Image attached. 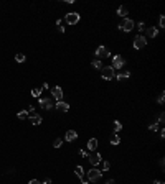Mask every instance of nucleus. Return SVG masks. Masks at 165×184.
<instances>
[{"mask_svg":"<svg viewBox=\"0 0 165 184\" xmlns=\"http://www.w3.org/2000/svg\"><path fill=\"white\" fill-rule=\"evenodd\" d=\"M101 77L104 81H112L116 77V71H114V68L112 66H104L101 69Z\"/></svg>","mask_w":165,"mask_h":184,"instance_id":"1","label":"nucleus"},{"mask_svg":"<svg viewBox=\"0 0 165 184\" xmlns=\"http://www.w3.org/2000/svg\"><path fill=\"white\" fill-rule=\"evenodd\" d=\"M88 179L89 181H92V182H96V181H99L101 179V176H102V171H99L98 168H91L89 171H88Z\"/></svg>","mask_w":165,"mask_h":184,"instance_id":"2","label":"nucleus"},{"mask_svg":"<svg viewBox=\"0 0 165 184\" xmlns=\"http://www.w3.org/2000/svg\"><path fill=\"white\" fill-rule=\"evenodd\" d=\"M81 20L78 12H70V13H66V17H64V22L68 23V25H76V23Z\"/></svg>","mask_w":165,"mask_h":184,"instance_id":"3","label":"nucleus"},{"mask_svg":"<svg viewBox=\"0 0 165 184\" xmlns=\"http://www.w3.org/2000/svg\"><path fill=\"white\" fill-rule=\"evenodd\" d=\"M134 26H135V23H134V20H131V18H124L122 23L119 25L120 30H122V31H127V33L134 30Z\"/></svg>","mask_w":165,"mask_h":184,"instance_id":"4","label":"nucleus"},{"mask_svg":"<svg viewBox=\"0 0 165 184\" xmlns=\"http://www.w3.org/2000/svg\"><path fill=\"white\" fill-rule=\"evenodd\" d=\"M147 46V38L144 35H137L134 38V48L135 50H142V48Z\"/></svg>","mask_w":165,"mask_h":184,"instance_id":"5","label":"nucleus"},{"mask_svg":"<svg viewBox=\"0 0 165 184\" xmlns=\"http://www.w3.org/2000/svg\"><path fill=\"white\" fill-rule=\"evenodd\" d=\"M126 64V59H124V56H120V54H116V56H112V68H114V71L116 69H120Z\"/></svg>","mask_w":165,"mask_h":184,"instance_id":"6","label":"nucleus"},{"mask_svg":"<svg viewBox=\"0 0 165 184\" xmlns=\"http://www.w3.org/2000/svg\"><path fill=\"white\" fill-rule=\"evenodd\" d=\"M96 56H98V59L101 61V58H109L111 53L107 50L106 46H98V50H96Z\"/></svg>","mask_w":165,"mask_h":184,"instance_id":"7","label":"nucleus"},{"mask_svg":"<svg viewBox=\"0 0 165 184\" xmlns=\"http://www.w3.org/2000/svg\"><path fill=\"white\" fill-rule=\"evenodd\" d=\"M51 95H53L58 102H59V100H63V89L59 87V85H55V87L51 89Z\"/></svg>","mask_w":165,"mask_h":184,"instance_id":"8","label":"nucleus"},{"mask_svg":"<svg viewBox=\"0 0 165 184\" xmlns=\"http://www.w3.org/2000/svg\"><path fill=\"white\" fill-rule=\"evenodd\" d=\"M55 109L58 110V112H68V110H70V104L64 102V100H59L55 104Z\"/></svg>","mask_w":165,"mask_h":184,"instance_id":"9","label":"nucleus"},{"mask_svg":"<svg viewBox=\"0 0 165 184\" xmlns=\"http://www.w3.org/2000/svg\"><path fill=\"white\" fill-rule=\"evenodd\" d=\"M38 104H40V107H41V109H45V110H50L51 107H55V104H53V102H51L50 99H46V97L40 99V102H38Z\"/></svg>","mask_w":165,"mask_h":184,"instance_id":"10","label":"nucleus"},{"mask_svg":"<svg viewBox=\"0 0 165 184\" xmlns=\"http://www.w3.org/2000/svg\"><path fill=\"white\" fill-rule=\"evenodd\" d=\"M101 154H99V153H92V154H89V156H88V159H89V163H91V165L92 166H98L99 165V163H101Z\"/></svg>","mask_w":165,"mask_h":184,"instance_id":"11","label":"nucleus"},{"mask_svg":"<svg viewBox=\"0 0 165 184\" xmlns=\"http://www.w3.org/2000/svg\"><path fill=\"white\" fill-rule=\"evenodd\" d=\"M98 138H89L88 140V143H86V146H88V150L89 151H96V148H98Z\"/></svg>","mask_w":165,"mask_h":184,"instance_id":"12","label":"nucleus"},{"mask_svg":"<svg viewBox=\"0 0 165 184\" xmlns=\"http://www.w3.org/2000/svg\"><path fill=\"white\" fill-rule=\"evenodd\" d=\"M76 138H78V133H76L74 130H68V132H66V137H64V140H66V141H74Z\"/></svg>","mask_w":165,"mask_h":184,"instance_id":"13","label":"nucleus"},{"mask_svg":"<svg viewBox=\"0 0 165 184\" xmlns=\"http://www.w3.org/2000/svg\"><path fill=\"white\" fill-rule=\"evenodd\" d=\"M147 36H149V38H157V36H159V28L150 26V28L147 30Z\"/></svg>","mask_w":165,"mask_h":184,"instance_id":"14","label":"nucleus"},{"mask_svg":"<svg viewBox=\"0 0 165 184\" xmlns=\"http://www.w3.org/2000/svg\"><path fill=\"white\" fill-rule=\"evenodd\" d=\"M30 122H31L33 125H40V123L43 122V118H41V115H38V113H33V115L30 117Z\"/></svg>","mask_w":165,"mask_h":184,"instance_id":"15","label":"nucleus"},{"mask_svg":"<svg viewBox=\"0 0 165 184\" xmlns=\"http://www.w3.org/2000/svg\"><path fill=\"white\" fill-rule=\"evenodd\" d=\"M74 174H76V178H79L83 181V179H84V169H83V166H76Z\"/></svg>","mask_w":165,"mask_h":184,"instance_id":"16","label":"nucleus"},{"mask_svg":"<svg viewBox=\"0 0 165 184\" xmlns=\"http://www.w3.org/2000/svg\"><path fill=\"white\" fill-rule=\"evenodd\" d=\"M127 13H129V9H127V7L120 5L119 9H117V15H119V17H127Z\"/></svg>","mask_w":165,"mask_h":184,"instance_id":"17","label":"nucleus"},{"mask_svg":"<svg viewBox=\"0 0 165 184\" xmlns=\"http://www.w3.org/2000/svg\"><path fill=\"white\" fill-rule=\"evenodd\" d=\"M109 140H111V145H119V143H120V138H119L117 133H112Z\"/></svg>","mask_w":165,"mask_h":184,"instance_id":"18","label":"nucleus"},{"mask_svg":"<svg viewBox=\"0 0 165 184\" xmlns=\"http://www.w3.org/2000/svg\"><path fill=\"white\" fill-rule=\"evenodd\" d=\"M129 77H131V72L129 71H124V72H120V74H117L119 81H126V79H129Z\"/></svg>","mask_w":165,"mask_h":184,"instance_id":"19","label":"nucleus"},{"mask_svg":"<svg viewBox=\"0 0 165 184\" xmlns=\"http://www.w3.org/2000/svg\"><path fill=\"white\" fill-rule=\"evenodd\" d=\"M41 92H43V87H35V89H31V95H33V97H40V95H41Z\"/></svg>","mask_w":165,"mask_h":184,"instance_id":"20","label":"nucleus"},{"mask_svg":"<svg viewBox=\"0 0 165 184\" xmlns=\"http://www.w3.org/2000/svg\"><path fill=\"white\" fill-rule=\"evenodd\" d=\"M25 59H27V56L23 54V53H17V56H15V61H17V63H25Z\"/></svg>","mask_w":165,"mask_h":184,"instance_id":"21","label":"nucleus"},{"mask_svg":"<svg viewBox=\"0 0 165 184\" xmlns=\"http://www.w3.org/2000/svg\"><path fill=\"white\" fill-rule=\"evenodd\" d=\"M91 66L94 68V69H102V61H99V59H94L91 63Z\"/></svg>","mask_w":165,"mask_h":184,"instance_id":"22","label":"nucleus"},{"mask_svg":"<svg viewBox=\"0 0 165 184\" xmlns=\"http://www.w3.org/2000/svg\"><path fill=\"white\" fill-rule=\"evenodd\" d=\"M18 118H22V120H25V118H28V110H22V112H18Z\"/></svg>","mask_w":165,"mask_h":184,"instance_id":"23","label":"nucleus"},{"mask_svg":"<svg viewBox=\"0 0 165 184\" xmlns=\"http://www.w3.org/2000/svg\"><path fill=\"white\" fill-rule=\"evenodd\" d=\"M149 130H150V132H159V123H157V122L155 123H150L149 125Z\"/></svg>","mask_w":165,"mask_h":184,"instance_id":"24","label":"nucleus"},{"mask_svg":"<svg viewBox=\"0 0 165 184\" xmlns=\"http://www.w3.org/2000/svg\"><path fill=\"white\" fill-rule=\"evenodd\" d=\"M114 130H116V132H120V130H122V123H120L119 120L114 122Z\"/></svg>","mask_w":165,"mask_h":184,"instance_id":"25","label":"nucleus"},{"mask_svg":"<svg viewBox=\"0 0 165 184\" xmlns=\"http://www.w3.org/2000/svg\"><path fill=\"white\" fill-rule=\"evenodd\" d=\"M61 145H63V140H61V138H56V140L53 141V146H55V148H59Z\"/></svg>","mask_w":165,"mask_h":184,"instance_id":"26","label":"nucleus"},{"mask_svg":"<svg viewBox=\"0 0 165 184\" xmlns=\"http://www.w3.org/2000/svg\"><path fill=\"white\" fill-rule=\"evenodd\" d=\"M163 100H165V94L160 92V95H159V99H157V102H159L160 105H163Z\"/></svg>","mask_w":165,"mask_h":184,"instance_id":"27","label":"nucleus"},{"mask_svg":"<svg viewBox=\"0 0 165 184\" xmlns=\"http://www.w3.org/2000/svg\"><path fill=\"white\" fill-rule=\"evenodd\" d=\"M159 26L160 28L165 26V17H163V15H160V18H159Z\"/></svg>","mask_w":165,"mask_h":184,"instance_id":"28","label":"nucleus"},{"mask_svg":"<svg viewBox=\"0 0 165 184\" xmlns=\"http://www.w3.org/2000/svg\"><path fill=\"white\" fill-rule=\"evenodd\" d=\"M109 168H111V163H109V161H104V163H102V169H104V171H109Z\"/></svg>","mask_w":165,"mask_h":184,"instance_id":"29","label":"nucleus"},{"mask_svg":"<svg viewBox=\"0 0 165 184\" xmlns=\"http://www.w3.org/2000/svg\"><path fill=\"white\" fill-rule=\"evenodd\" d=\"M163 117H165V115H163V112H160V113H159V123H163V120H165Z\"/></svg>","mask_w":165,"mask_h":184,"instance_id":"30","label":"nucleus"},{"mask_svg":"<svg viewBox=\"0 0 165 184\" xmlns=\"http://www.w3.org/2000/svg\"><path fill=\"white\" fill-rule=\"evenodd\" d=\"M79 154H81V156H84V158H88V156H89V153H88L86 150H81V151H79Z\"/></svg>","mask_w":165,"mask_h":184,"instance_id":"31","label":"nucleus"},{"mask_svg":"<svg viewBox=\"0 0 165 184\" xmlns=\"http://www.w3.org/2000/svg\"><path fill=\"white\" fill-rule=\"evenodd\" d=\"M28 184H41V181H38V179H31Z\"/></svg>","mask_w":165,"mask_h":184,"instance_id":"32","label":"nucleus"},{"mask_svg":"<svg viewBox=\"0 0 165 184\" xmlns=\"http://www.w3.org/2000/svg\"><path fill=\"white\" fill-rule=\"evenodd\" d=\"M144 26H145V25H144V22H140V23H139V25H137V28H139V30H140V31H142V30H144Z\"/></svg>","mask_w":165,"mask_h":184,"instance_id":"33","label":"nucleus"},{"mask_svg":"<svg viewBox=\"0 0 165 184\" xmlns=\"http://www.w3.org/2000/svg\"><path fill=\"white\" fill-rule=\"evenodd\" d=\"M41 184H53V182H51V179H45V181H43Z\"/></svg>","mask_w":165,"mask_h":184,"instance_id":"34","label":"nucleus"},{"mask_svg":"<svg viewBox=\"0 0 165 184\" xmlns=\"http://www.w3.org/2000/svg\"><path fill=\"white\" fill-rule=\"evenodd\" d=\"M58 31L59 33H64V26H58Z\"/></svg>","mask_w":165,"mask_h":184,"instance_id":"35","label":"nucleus"},{"mask_svg":"<svg viewBox=\"0 0 165 184\" xmlns=\"http://www.w3.org/2000/svg\"><path fill=\"white\" fill-rule=\"evenodd\" d=\"M160 137H162V138L165 137V130L163 128H160Z\"/></svg>","mask_w":165,"mask_h":184,"instance_id":"36","label":"nucleus"},{"mask_svg":"<svg viewBox=\"0 0 165 184\" xmlns=\"http://www.w3.org/2000/svg\"><path fill=\"white\" fill-rule=\"evenodd\" d=\"M107 184H116V181H114V179H109V181H107Z\"/></svg>","mask_w":165,"mask_h":184,"instance_id":"37","label":"nucleus"},{"mask_svg":"<svg viewBox=\"0 0 165 184\" xmlns=\"http://www.w3.org/2000/svg\"><path fill=\"white\" fill-rule=\"evenodd\" d=\"M154 184H163V182H162V181H155Z\"/></svg>","mask_w":165,"mask_h":184,"instance_id":"38","label":"nucleus"}]
</instances>
